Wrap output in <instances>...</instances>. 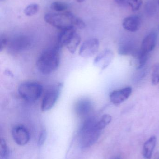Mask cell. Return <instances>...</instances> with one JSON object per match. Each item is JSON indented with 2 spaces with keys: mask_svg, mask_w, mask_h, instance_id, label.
<instances>
[{
  "mask_svg": "<svg viewBox=\"0 0 159 159\" xmlns=\"http://www.w3.org/2000/svg\"><path fill=\"white\" fill-rule=\"evenodd\" d=\"M112 159H121L119 157H116Z\"/></svg>",
  "mask_w": 159,
  "mask_h": 159,
  "instance_id": "29",
  "label": "cell"
},
{
  "mask_svg": "<svg viewBox=\"0 0 159 159\" xmlns=\"http://www.w3.org/2000/svg\"><path fill=\"white\" fill-rule=\"evenodd\" d=\"M157 139L156 136H152L146 142L143 148V154L146 159L151 158L153 151L156 147Z\"/></svg>",
  "mask_w": 159,
  "mask_h": 159,
  "instance_id": "13",
  "label": "cell"
},
{
  "mask_svg": "<svg viewBox=\"0 0 159 159\" xmlns=\"http://www.w3.org/2000/svg\"><path fill=\"white\" fill-rule=\"evenodd\" d=\"M9 148L4 139H1L0 145V159H9Z\"/></svg>",
  "mask_w": 159,
  "mask_h": 159,
  "instance_id": "18",
  "label": "cell"
},
{
  "mask_svg": "<svg viewBox=\"0 0 159 159\" xmlns=\"http://www.w3.org/2000/svg\"><path fill=\"white\" fill-rule=\"evenodd\" d=\"M114 57L112 50L106 49L102 51L94 59L93 65L101 70H105L110 65Z\"/></svg>",
  "mask_w": 159,
  "mask_h": 159,
  "instance_id": "8",
  "label": "cell"
},
{
  "mask_svg": "<svg viewBox=\"0 0 159 159\" xmlns=\"http://www.w3.org/2000/svg\"><path fill=\"white\" fill-rule=\"evenodd\" d=\"M100 42L97 38H91L85 41L79 48V55L83 58L93 57L98 52Z\"/></svg>",
  "mask_w": 159,
  "mask_h": 159,
  "instance_id": "6",
  "label": "cell"
},
{
  "mask_svg": "<svg viewBox=\"0 0 159 159\" xmlns=\"http://www.w3.org/2000/svg\"><path fill=\"white\" fill-rule=\"evenodd\" d=\"M78 2L81 3L85 1V0H76Z\"/></svg>",
  "mask_w": 159,
  "mask_h": 159,
  "instance_id": "27",
  "label": "cell"
},
{
  "mask_svg": "<svg viewBox=\"0 0 159 159\" xmlns=\"http://www.w3.org/2000/svg\"><path fill=\"white\" fill-rule=\"evenodd\" d=\"M141 20L138 16H133L124 19L122 23L123 28L129 31L134 32L141 27Z\"/></svg>",
  "mask_w": 159,
  "mask_h": 159,
  "instance_id": "11",
  "label": "cell"
},
{
  "mask_svg": "<svg viewBox=\"0 0 159 159\" xmlns=\"http://www.w3.org/2000/svg\"><path fill=\"white\" fill-rule=\"evenodd\" d=\"M29 46L30 42L27 38L24 37H19L15 38L9 43L10 49L16 51L24 50Z\"/></svg>",
  "mask_w": 159,
  "mask_h": 159,
  "instance_id": "12",
  "label": "cell"
},
{
  "mask_svg": "<svg viewBox=\"0 0 159 159\" xmlns=\"http://www.w3.org/2000/svg\"><path fill=\"white\" fill-rule=\"evenodd\" d=\"M132 92V89L130 87L114 91L110 93V101L114 104L118 105L126 101L130 97Z\"/></svg>",
  "mask_w": 159,
  "mask_h": 159,
  "instance_id": "9",
  "label": "cell"
},
{
  "mask_svg": "<svg viewBox=\"0 0 159 159\" xmlns=\"http://www.w3.org/2000/svg\"><path fill=\"white\" fill-rule=\"evenodd\" d=\"M43 87L35 81H26L19 86L18 92L20 96L25 101L34 102L38 100L43 93Z\"/></svg>",
  "mask_w": 159,
  "mask_h": 159,
  "instance_id": "4",
  "label": "cell"
},
{
  "mask_svg": "<svg viewBox=\"0 0 159 159\" xmlns=\"http://www.w3.org/2000/svg\"><path fill=\"white\" fill-rule=\"evenodd\" d=\"M115 1L119 3H121L124 0H115Z\"/></svg>",
  "mask_w": 159,
  "mask_h": 159,
  "instance_id": "26",
  "label": "cell"
},
{
  "mask_svg": "<svg viewBox=\"0 0 159 159\" xmlns=\"http://www.w3.org/2000/svg\"><path fill=\"white\" fill-rule=\"evenodd\" d=\"M94 118H87L83 122L79 130V142L81 148H87L93 145L99 139L101 130Z\"/></svg>",
  "mask_w": 159,
  "mask_h": 159,
  "instance_id": "3",
  "label": "cell"
},
{
  "mask_svg": "<svg viewBox=\"0 0 159 159\" xmlns=\"http://www.w3.org/2000/svg\"><path fill=\"white\" fill-rule=\"evenodd\" d=\"M50 8L56 12H61L67 10L68 8V6L67 4L63 2L57 1L51 3Z\"/></svg>",
  "mask_w": 159,
  "mask_h": 159,
  "instance_id": "19",
  "label": "cell"
},
{
  "mask_svg": "<svg viewBox=\"0 0 159 159\" xmlns=\"http://www.w3.org/2000/svg\"><path fill=\"white\" fill-rule=\"evenodd\" d=\"M129 4L132 11L135 12L140 9L143 4V0H129Z\"/></svg>",
  "mask_w": 159,
  "mask_h": 159,
  "instance_id": "23",
  "label": "cell"
},
{
  "mask_svg": "<svg viewBox=\"0 0 159 159\" xmlns=\"http://www.w3.org/2000/svg\"><path fill=\"white\" fill-rule=\"evenodd\" d=\"M157 34L156 32H152L147 35L143 40L140 50L143 53L149 54L155 48L157 44Z\"/></svg>",
  "mask_w": 159,
  "mask_h": 159,
  "instance_id": "10",
  "label": "cell"
},
{
  "mask_svg": "<svg viewBox=\"0 0 159 159\" xmlns=\"http://www.w3.org/2000/svg\"><path fill=\"white\" fill-rule=\"evenodd\" d=\"M47 137V132L46 130L42 131L39 135V139L38 140L37 144L39 146H41L44 144V143L45 142L46 139Z\"/></svg>",
  "mask_w": 159,
  "mask_h": 159,
  "instance_id": "24",
  "label": "cell"
},
{
  "mask_svg": "<svg viewBox=\"0 0 159 159\" xmlns=\"http://www.w3.org/2000/svg\"><path fill=\"white\" fill-rule=\"evenodd\" d=\"M63 86L62 83H58L46 92L41 105V110L43 112L49 111L55 106L60 95Z\"/></svg>",
  "mask_w": 159,
  "mask_h": 159,
  "instance_id": "5",
  "label": "cell"
},
{
  "mask_svg": "<svg viewBox=\"0 0 159 159\" xmlns=\"http://www.w3.org/2000/svg\"><path fill=\"white\" fill-rule=\"evenodd\" d=\"M152 82L154 85L159 83V64L156 65L153 69L152 74Z\"/></svg>",
  "mask_w": 159,
  "mask_h": 159,
  "instance_id": "22",
  "label": "cell"
},
{
  "mask_svg": "<svg viewBox=\"0 0 159 159\" xmlns=\"http://www.w3.org/2000/svg\"><path fill=\"white\" fill-rule=\"evenodd\" d=\"M136 51L133 43L130 41H127L124 42L120 45L119 48L118 52L120 55L128 56L133 55Z\"/></svg>",
  "mask_w": 159,
  "mask_h": 159,
  "instance_id": "16",
  "label": "cell"
},
{
  "mask_svg": "<svg viewBox=\"0 0 159 159\" xmlns=\"http://www.w3.org/2000/svg\"><path fill=\"white\" fill-rule=\"evenodd\" d=\"M81 40V37L76 32L67 41L64 47L68 49L70 53L74 54L76 51Z\"/></svg>",
  "mask_w": 159,
  "mask_h": 159,
  "instance_id": "15",
  "label": "cell"
},
{
  "mask_svg": "<svg viewBox=\"0 0 159 159\" xmlns=\"http://www.w3.org/2000/svg\"><path fill=\"white\" fill-rule=\"evenodd\" d=\"M8 40L5 37H1L0 39V51L2 52L8 44Z\"/></svg>",
  "mask_w": 159,
  "mask_h": 159,
  "instance_id": "25",
  "label": "cell"
},
{
  "mask_svg": "<svg viewBox=\"0 0 159 159\" xmlns=\"http://www.w3.org/2000/svg\"><path fill=\"white\" fill-rule=\"evenodd\" d=\"M44 20L61 30L72 28L83 29L86 27V24L81 19L70 12L47 13L44 16Z\"/></svg>",
  "mask_w": 159,
  "mask_h": 159,
  "instance_id": "1",
  "label": "cell"
},
{
  "mask_svg": "<svg viewBox=\"0 0 159 159\" xmlns=\"http://www.w3.org/2000/svg\"><path fill=\"white\" fill-rule=\"evenodd\" d=\"M60 48L56 45L42 52L36 61V68L44 75H49L57 70L60 62Z\"/></svg>",
  "mask_w": 159,
  "mask_h": 159,
  "instance_id": "2",
  "label": "cell"
},
{
  "mask_svg": "<svg viewBox=\"0 0 159 159\" xmlns=\"http://www.w3.org/2000/svg\"><path fill=\"white\" fill-rule=\"evenodd\" d=\"M92 108L90 102L87 100H81L78 102L76 106V111L80 116H86L91 112Z\"/></svg>",
  "mask_w": 159,
  "mask_h": 159,
  "instance_id": "14",
  "label": "cell"
},
{
  "mask_svg": "<svg viewBox=\"0 0 159 159\" xmlns=\"http://www.w3.org/2000/svg\"><path fill=\"white\" fill-rule=\"evenodd\" d=\"M112 117L109 115L105 114L102 116L100 120H98L97 124L100 129L102 130L111 122Z\"/></svg>",
  "mask_w": 159,
  "mask_h": 159,
  "instance_id": "21",
  "label": "cell"
},
{
  "mask_svg": "<svg viewBox=\"0 0 159 159\" xmlns=\"http://www.w3.org/2000/svg\"><path fill=\"white\" fill-rule=\"evenodd\" d=\"M155 159H159V154L156 157Z\"/></svg>",
  "mask_w": 159,
  "mask_h": 159,
  "instance_id": "28",
  "label": "cell"
},
{
  "mask_svg": "<svg viewBox=\"0 0 159 159\" xmlns=\"http://www.w3.org/2000/svg\"><path fill=\"white\" fill-rule=\"evenodd\" d=\"M12 135L15 143L20 146L25 145L30 140L29 131L22 125H16L13 127Z\"/></svg>",
  "mask_w": 159,
  "mask_h": 159,
  "instance_id": "7",
  "label": "cell"
},
{
  "mask_svg": "<svg viewBox=\"0 0 159 159\" xmlns=\"http://www.w3.org/2000/svg\"><path fill=\"white\" fill-rule=\"evenodd\" d=\"M158 4L157 0H147L145 7L147 15L150 16H155L157 12Z\"/></svg>",
  "mask_w": 159,
  "mask_h": 159,
  "instance_id": "17",
  "label": "cell"
},
{
  "mask_svg": "<svg viewBox=\"0 0 159 159\" xmlns=\"http://www.w3.org/2000/svg\"><path fill=\"white\" fill-rule=\"evenodd\" d=\"M159 4V0H157Z\"/></svg>",
  "mask_w": 159,
  "mask_h": 159,
  "instance_id": "30",
  "label": "cell"
},
{
  "mask_svg": "<svg viewBox=\"0 0 159 159\" xmlns=\"http://www.w3.org/2000/svg\"><path fill=\"white\" fill-rule=\"evenodd\" d=\"M39 9V6L37 4H31L25 7L24 13L26 16H31L36 14Z\"/></svg>",
  "mask_w": 159,
  "mask_h": 159,
  "instance_id": "20",
  "label": "cell"
}]
</instances>
